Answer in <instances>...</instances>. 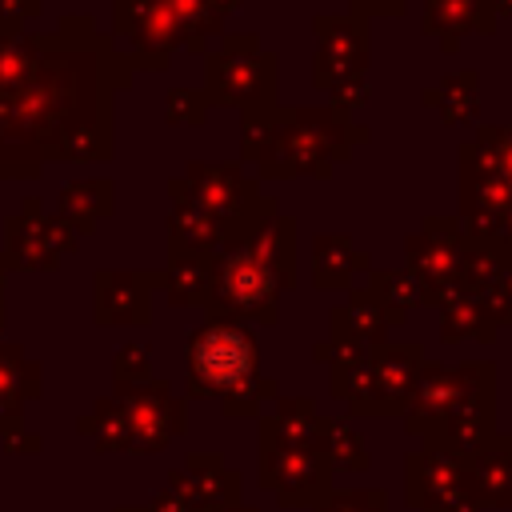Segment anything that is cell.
<instances>
[{
	"instance_id": "cell-1",
	"label": "cell",
	"mask_w": 512,
	"mask_h": 512,
	"mask_svg": "<svg viewBox=\"0 0 512 512\" xmlns=\"http://www.w3.org/2000/svg\"><path fill=\"white\" fill-rule=\"evenodd\" d=\"M208 312L228 320L276 324L280 292L296 284V220L272 212L248 236L220 244L212 256Z\"/></svg>"
},
{
	"instance_id": "cell-2",
	"label": "cell",
	"mask_w": 512,
	"mask_h": 512,
	"mask_svg": "<svg viewBox=\"0 0 512 512\" xmlns=\"http://www.w3.org/2000/svg\"><path fill=\"white\" fill-rule=\"evenodd\" d=\"M368 128L352 124L344 112L328 108H248L244 112V160L256 164L264 180L284 176H332V168L352 152V144H364Z\"/></svg>"
},
{
	"instance_id": "cell-3",
	"label": "cell",
	"mask_w": 512,
	"mask_h": 512,
	"mask_svg": "<svg viewBox=\"0 0 512 512\" xmlns=\"http://www.w3.org/2000/svg\"><path fill=\"white\" fill-rule=\"evenodd\" d=\"M260 372L256 332L228 316H208L188 336V392L224 396L244 376Z\"/></svg>"
},
{
	"instance_id": "cell-4",
	"label": "cell",
	"mask_w": 512,
	"mask_h": 512,
	"mask_svg": "<svg viewBox=\"0 0 512 512\" xmlns=\"http://www.w3.org/2000/svg\"><path fill=\"white\" fill-rule=\"evenodd\" d=\"M172 192L176 200H188L216 224H224L228 240L248 236L260 220L280 212L272 196H256V180H248L240 164H196L188 168V184L176 180Z\"/></svg>"
},
{
	"instance_id": "cell-5",
	"label": "cell",
	"mask_w": 512,
	"mask_h": 512,
	"mask_svg": "<svg viewBox=\"0 0 512 512\" xmlns=\"http://www.w3.org/2000/svg\"><path fill=\"white\" fill-rule=\"evenodd\" d=\"M276 72V52H264L256 36H228L224 48L208 56V100L240 104L244 112L276 104Z\"/></svg>"
},
{
	"instance_id": "cell-6",
	"label": "cell",
	"mask_w": 512,
	"mask_h": 512,
	"mask_svg": "<svg viewBox=\"0 0 512 512\" xmlns=\"http://www.w3.org/2000/svg\"><path fill=\"white\" fill-rule=\"evenodd\" d=\"M456 372H460L456 404L444 416V424L420 444H436L456 456H472L476 448H484L496 436V364L464 360V364H456Z\"/></svg>"
},
{
	"instance_id": "cell-7",
	"label": "cell",
	"mask_w": 512,
	"mask_h": 512,
	"mask_svg": "<svg viewBox=\"0 0 512 512\" xmlns=\"http://www.w3.org/2000/svg\"><path fill=\"white\" fill-rule=\"evenodd\" d=\"M460 248L464 228L456 216H424L420 232L404 240V260L420 284V304L440 308L460 296Z\"/></svg>"
},
{
	"instance_id": "cell-8",
	"label": "cell",
	"mask_w": 512,
	"mask_h": 512,
	"mask_svg": "<svg viewBox=\"0 0 512 512\" xmlns=\"http://www.w3.org/2000/svg\"><path fill=\"white\" fill-rule=\"evenodd\" d=\"M420 364H424L420 340H384V344L368 348L364 388L348 404L352 416H404L408 396L420 376Z\"/></svg>"
},
{
	"instance_id": "cell-9",
	"label": "cell",
	"mask_w": 512,
	"mask_h": 512,
	"mask_svg": "<svg viewBox=\"0 0 512 512\" xmlns=\"http://www.w3.org/2000/svg\"><path fill=\"white\" fill-rule=\"evenodd\" d=\"M316 56H312V80L324 92H336L344 84L364 80L368 68V20L340 12V16H316Z\"/></svg>"
},
{
	"instance_id": "cell-10",
	"label": "cell",
	"mask_w": 512,
	"mask_h": 512,
	"mask_svg": "<svg viewBox=\"0 0 512 512\" xmlns=\"http://www.w3.org/2000/svg\"><path fill=\"white\" fill-rule=\"evenodd\" d=\"M332 476H336V468L328 464V456L316 444L260 452V484L268 492H276V500L284 508H312L316 500H324L336 488Z\"/></svg>"
},
{
	"instance_id": "cell-11",
	"label": "cell",
	"mask_w": 512,
	"mask_h": 512,
	"mask_svg": "<svg viewBox=\"0 0 512 512\" xmlns=\"http://www.w3.org/2000/svg\"><path fill=\"white\" fill-rule=\"evenodd\" d=\"M508 204H512V188L496 172L492 156L476 140H464L460 144V216H456L460 228L468 236H492Z\"/></svg>"
},
{
	"instance_id": "cell-12",
	"label": "cell",
	"mask_w": 512,
	"mask_h": 512,
	"mask_svg": "<svg viewBox=\"0 0 512 512\" xmlns=\"http://www.w3.org/2000/svg\"><path fill=\"white\" fill-rule=\"evenodd\" d=\"M456 392H460V372L456 364H444V360H424L420 364V376H416V388L408 396V408H404V432L408 436H420L428 440L444 416L452 412L456 404Z\"/></svg>"
},
{
	"instance_id": "cell-13",
	"label": "cell",
	"mask_w": 512,
	"mask_h": 512,
	"mask_svg": "<svg viewBox=\"0 0 512 512\" xmlns=\"http://www.w3.org/2000/svg\"><path fill=\"white\" fill-rule=\"evenodd\" d=\"M172 492L188 508H196V512L236 508L240 496H244V476L236 468H228L220 456L196 452V456H188V476L184 472H172Z\"/></svg>"
},
{
	"instance_id": "cell-14",
	"label": "cell",
	"mask_w": 512,
	"mask_h": 512,
	"mask_svg": "<svg viewBox=\"0 0 512 512\" xmlns=\"http://www.w3.org/2000/svg\"><path fill=\"white\" fill-rule=\"evenodd\" d=\"M468 476H464V456L448 452V448H436V444H420L404 456V500L408 508H424L428 500H436L440 492L448 488H460Z\"/></svg>"
},
{
	"instance_id": "cell-15",
	"label": "cell",
	"mask_w": 512,
	"mask_h": 512,
	"mask_svg": "<svg viewBox=\"0 0 512 512\" xmlns=\"http://www.w3.org/2000/svg\"><path fill=\"white\" fill-rule=\"evenodd\" d=\"M420 24L428 36L440 40L444 52H456L468 32H480V36L496 32V4L492 0H424Z\"/></svg>"
},
{
	"instance_id": "cell-16",
	"label": "cell",
	"mask_w": 512,
	"mask_h": 512,
	"mask_svg": "<svg viewBox=\"0 0 512 512\" xmlns=\"http://www.w3.org/2000/svg\"><path fill=\"white\" fill-rule=\"evenodd\" d=\"M328 336L348 348H376L388 340V316L368 288H356L344 304L328 312Z\"/></svg>"
},
{
	"instance_id": "cell-17",
	"label": "cell",
	"mask_w": 512,
	"mask_h": 512,
	"mask_svg": "<svg viewBox=\"0 0 512 512\" xmlns=\"http://www.w3.org/2000/svg\"><path fill=\"white\" fill-rule=\"evenodd\" d=\"M316 400L312 396H276V408L256 420L260 452L272 448H304L316 444Z\"/></svg>"
},
{
	"instance_id": "cell-18",
	"label": "cell",
	"mask_w": 512,
	"mask_h": 512,
	"mask_svg": "<svg viewBox=\"0 0 512 512\" xmlns=\"http://www.w3.org/2000/svg\"><path fill=\"white\" fill-rule=\"evenodd\" d=\"M464 476L484 508H512V464L496 436L472 456H464Z\"/></svg>"
},
{
	"instance_id": "cell-19",
	"label": "cell",
	"mask_w": 512,
	"mask_h": 512,
	"mask_svg": "<svg viewBox=\"0 0 512 512\" xmlns=\"http://www.w3.org/2000/svg\"><path fill=\"white\" fill-rule=\"evenodd\" d=\"M180 428H184V408H180V400L168 396L164 384L160 388H148L144 396L132 400V424H128V432H132V440L140 448H160Z\"/></svg>"
},
{
	"instance_id": "cell-20",
	"label": "cell",
	"mask_w": 512,
	"mask_h": 512,
	"mask_svg": "<svg viewBox=\"0 0 512 512\" xmlns=\"http://www.w3.org/2000/svg\"><path fill=\"white\" fill-rule=\"evenodd\" d=\"M368 268H372L368 252L352 248L348 236L324 232L312 240V284L316 288H348V280L356 272H368Z\"/></svg>"
},
{
	"instance_id": "cell-21",
	"label": "cell",
	"mask_w": 512,
	"mask_h": 512,
	"mask_svg": "<svg viewBox=\"0 0 512 512\" xmlns=\"http://www.w3.org/2000/svg\"><path fill=\"white\" fill-rule=\"evenodd\" d=\"M316 448L328 456L332 468H348V472H364L372 464L364 436L352 428L348 416H316Z\"/></svg>"
},
{
	"instance_id": "cell-22",
	"label": "cell",
	"mask_w": 512,
	"mask_h": 512,
	"mask_svg": "<svg viewBox=\"0 0 512 512\" xmlns=\"http://www.w3.org/2000/svg\"><path fill=\"white\" fill-rule=\"evenodd\" d=\"M424 108H436L448 124H472L480 108V80L476 72H452L440 84L424 88Z\"/></svg>"
},
{
	"instance_id": "cell-23",
	"label": "cell",
	"mask_w": 512,
	"mask_h": 512,
	"mask_svg": "<svg viewBox=\"0 0 512 512\" xmlns=\"http://www.w3.org/2000/svg\"><path fill=\"white\" fill-rule=\"evenodd\" d=\"M368 292L384 308L388 328L404 324L408 312L420 304V284H416V276L408 268H368Z\"/></svg>"
},
{
	"instance_id": "cell-24",
	"label": "cell",
	"mask_w": 512,
	"mask_h": 512,
	"mask_svg": "<svg viewBox=\"0 0 512 512\" xmlns=\"http://www.w3.org/2000/svg\"><path fill=\"white\" fill-rule=\"evenodd\" d=\"M440 340L456 344V340H480L492 344L496 340V324L488 320L484 304L476 296H452L448 304H440Z\"/></svg>"
},
{
	"instance_id": "cell-25",
	"label": "cell",
	"mask_w": 512,
	"mask_h": 512,
	"mask_svg": "<svg viewBox=\"0 0 512 512\" xmlns=\"http://www.w3.org/2000/svg\"><path fill=\"white\" fill-rule=\"evenodd\" d=\"M208 280H212V260L208 256H176L172 272H168L172 304H204Z\"/></svg>"
},
{
	"instance_id": "cell-26",
	"label": "cell",
	"mask_w": 512,
	"mask_h": 512,
	"mask_svg": "<svg viewBox=\"0 0 512 512\" xmlns=\"http://www.w3.org/2000/svg\"><path fill=\"white\" fill-rule=\"evenodd\" d=\"M276 396H280V384L272 376H264V372H252V376H244L240 384H232L220 396V408H224V416H256L260 404L276 400Z\"/></svg>"
},
{
	"instance_id": "cell-27",
	"label": "cell",
	"mask_w": 512,
	"mask_h": 512,
	"mask_svg": "<svg viewBox=\"0 0 512 512\" xmlns=\"http://www.w3.org/2000/svg\"><path fill=\"white\" fill-rule=\"evenodd\" d=\"M312 512H388L384 488H332L324 500L312 504Z\"/></svg>"
},
{
	"instance_id": "cell-28",
	"label": "cell",
	"mask_w": 512,
	"mask_h": 512,
	"mask_svg": "<svg viewBox=\"0 0 512 512\" xmlns=\"http://www.w3.org/2000/svg\"><path fill=\"white\" fill-rule=\"evenodd\" d=\"M488 156H492V164H496V172L508 180V188H512V128H504V124H480V132L472 136Z\"/></svg>"
},
{
	"instance_id": "cell-29",
	"label": "cell",
	"mask_w": 512,
	"mask_h": 512,
	"mask_svg": "<svg viewBox=\"0 0 512 512\" xmlns=\"http://www.w3.org/2000/svg\"><path fill=\"white\" fill-rule=\"evenodd\" d=\"M476 300L484 304V312H488V320L496 324V332L508 328V324H512V268H504V272L496 276V284L484 288Z\"/></svg>"
},
{
	"instance_id": "cell-30",
	"label": "cell",
	"mask_w": 512,
	"mask_h": 512,
	"mask_svg": "<svg viewBox=\"0 0 512 512\" xmlns=\"http://www.w3.org/2000/svg\"><path fill=\"white\" fill-rule=\"evenodd\" d=\"M484 504L476 500V492L468 488V480L460 484V488H448V492H440L436 500H428L420 512H480Z\"/></svg>"
},
{
	"instance_id": "cell-31",
	"label": "cell",
	"mask_w": 512,
	"mask_h": 512,
	"mask_svg": "<svg viewBox=\"0 0 512 512\" xmlns=\"http://www.w3.org/2000/svg\"><path fill=\"white\" fill-rule=\"evenodd\" d=\"M204 96H196V92H172V100H168V116L172 120H204Z\"/></svg>"
},
{
	"instance_id": "cell-32",
	"label": "cell",
	"mask_w": 512,
	"mask_h": 512,
	"mask_svg": "<svg viewBox=\"0 0 512 512\" xmlns=\"http://www.w3.org/2000/svg\"><path fill=\"white\" fill-rule=\"evenodd\" d=\"M352 4V16H400L408 8V0H348Z\"/></svg>"
},
{
	"instance_id": "cell-33",
	"label": "cell",
	"mask_w": 512,
	"mask_h": 512,
	"mask_svg": "<svg viewBox=\"0 0 512 512\" xmlns=\"http://www.w3.org/2000/svg\"><path fill=\"white\" fill-rule=\"evenodd\" d=\"M364 100H368V84H364V80L344 84V88H336V92H332V108H336V112H344V116H348L352 108H360Z\"/></svg>"
},
{
	"instance_id": "cell-34",
	"label": "cell",
	"mask_w": 512,
	"mask_h": 512,
	"mask_svg": "<svg viewBox=\"0 0 512 512\" xmlns=\"http://www.w3.org/2000/svg\"><path fill=\"white\" fill-rule=\"evenodd\" d=\"M496 440H500V448H504V456H508V464H512V436H504V432H496Z\"/></svg>"
},
{
	"instance_id": "cell-35",
	"label": "cell",
	"mask_w": 512,
	"mask_h": 512,
	"mask_svg": "<svg viewBox=\"0 0 512 512\" xmlns=\"http://www.w3.org/2000/svg\"><path fill=\"white\" fill-rule=\"evenodd\" d=\"M208 512H256V508H248V504H236V508H208Z\"/></svg>"
},
{
	"instance_id": "cell-36",
	"label": "cell",
	"mask_w": 512,
	"mask_h": 512,
	"mask_svg": "<svg viewBox=\"0 0 512 512\" xmlns=\"http://www.w3.org/2000/svg\"><path fill=\"white\" fill-rule=\"evenodd\" d=\"M492 4H496V16H500V12H508V16H512V0H492Z\"/></svg>"
},
{
	"instance_id": "cell-37",
	"label": "cell",
	"mask_w": 512,
	"mask_h": 512,
	"mask_svg": "<svg viewBox=\"0 0 512 512\" xmlns=\"http://www.w3.org/2000/svg\"><path fill=\"white\" fill-rule=\"evenodd\" d=\"M216 4H220V8H224V12H232V8H236V4H240V0H216Z\"/></svg>"
},
{
	"instance_id": "cell-38",
	"label": "cell",
	"mask_w": 512,
	"mask_h": 512,
	"mask_svg": "<svg viewBox=\"0 0 512 512\" xmlns=\"http://www.w3.org/2000/svg\"><path fill=\"white\" fill-rule=\"evenodd\" d=\"M128 512H136V508H128Z\"/></svg>"
}]
</instances>
